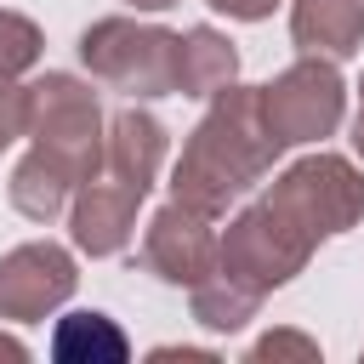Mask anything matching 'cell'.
<instances>
[{"label":"cell","mask_w":364,"mask_h":364,"mask_svg":"<svg viewBox=\"0 0 364 364\" xmlns=\"http://www.w3.org/2000/svg\"><path fill=\"white\" fill-rule=\"evenodd\" d=\"M159 159H165V131H159V119H148V114H119L114 125H108V142H102V171H114L119 182H136V188H148L154 182V171H159Z\"/></svg>","instance_id":"30bf717a"},{"label":"cell","mask_w":364,"mask_h":364,"mask_svg":"<svg viewBox=\"0 0 364 364\" xmlns=\"http://www.w3.org/2000/svg\"><path fill=\"white\" fill-rule=\"evenodd\" d=\"M102 114L97 97L68 80V74H46L40 85H28V136L34 154L23 159V171L11 176V205L23 216H57L68 188L80 176H91L102 165Z\"/></svg>","instance_id":"7a4b0ae2"},{"label":"cell","mask_w":364,"mask_h":364,"mask_svg":"<svg viewBox=\"0 0 364 364\" xmlns=\"http://www.w3.org/2000/svg\"><path fill=\"white\" fill-rule=\"evenodd\" d=\"M23 131H28V91H17L11 80H0V148L11 136H23Z\"/></svg>","instance_id":"5bb4252c"},{"label":"cell","mask_w":364,"mask_h":364,"mask_svg":"<svg viewBox=\"0 0 364 364\" xmlns=\"http://www.w3.org/2000/svg\"><path fill=\"white\" fill-rule=\"evenodd\" d=\"M142 193H148V188L119 182L114 171L85 176V193H80V205H74V239H80L85 250H97V256H102V250H119L125 233H131V216H136Z\"/></svg>","instance_id":"ba28073f"},{"label":"cell","mask_w":364,"mask_h":364,"mask_svg":"<svg viewBox=\"0 0 364 364\" xmlns=\"http://www.w3.org/2000/svg\"><path fill=\"white\" fill-rule=\"evenodd\" d=\"M290 28H296V46L307 57H318V51L347 57L364 40V0H296Z\"/></svg>","instance_id":"9c48e42d"},{"label":"cell","mask_w":364,"mask_h":364,"mask_svg":"<svg viewBox=\"0 0 364 364\" xmlns=\"http://www.w3.org/2000/svg\"><path fill=\"white\" fill-rule=\"evenodd\" d=\"M125 6H136V11H159V6H176V0H125Z\"/></svg>","instance_id":"2e32d148"},{"label":"cell","mask_w":364,"mask_h":364,"mask_svg":"<svg viewBox=\"0 0 364 364\" xmlns=\"http://www.w3.org/2000/svg\"><path fill=\"white\" fill-rule=\"evenodd\" d=\"M210 256H216V245H210L199 210L171 205V210L154 216L148 245H142V262H148L159 279H171V284H199V279L210 273Z\"/></svg>","instance_id":"52a82bcc"},{"label":"cell","mask_w":364,"mask_h":364,"mask_svg":"<svg viewBox=\"0 0 364 364\" xmlns=\"http://www.w3.org/2000/svg\"><path fill=\"white\" fill-rule=\"evenodd\" d=\"M80 57L97 80H108L131 97L176 91V34H165V28H136L125 17H108V23L85 28Z\"/></svg>","instance_id":"277c9868"},{"label":"cell","mask_w":364,"mask_h":364,"mask_svg":"<svg viewBox=\"0 0 364 364\" xmlns=\"http://www.w3.org/2000/svg\"><path fill=\"white\" fill-rule=\"evenodd\" d=\"M216 11H228V17H245V23H256V17H267L279 0H210Z\"/></svg>","instance_id":"9a60e30c"},{"label":"cell","mask_w":364,"mask_h":364,"mask_svg":"<svg viewBox=\"0 0 364 364\" xmlns=\"http://www.w3.org/2000/svg\"><path fill=\"white\" fill-rule=\"evenodd\" d=\"M74 290V262L57 245H23L0 262V313L6 318H40Z\"/></svg>","instance_id":"8992f818"},{"label":"cell","mask_w":364,"mask_h":364,"mask_svg":"<svg viewBox=\"0 0 364 364\" xmlns=\"http://www.w3.org/2000/svg\"><path fill=\"white\" fill-rule=\"evenodd\" d=\"M279 142L267 136L262 125V108H256V91H228L216 97V108L199 119L193 142L182 148L176 159V205L199 210V216H216L233 193H245L267 165H273Z\"/></svg>","instance_id":"3957f363"},{"label":"cell","mask_w":364,"mask_h":364,"mask_svg":"<svg viewBox=\"0 0 364 364\" xmlns=\"http://www.w3.org/2000/svg\"><path fill=\"white\" fill-rule=\"evenodd\" d=\"M256 108H262V125L279 148L290 142H307V136H324L336 131L341 119V74L318 57L284 68L267 91H256Z\"/></svg>","instance_id":"5b68a950"},{"label":"cell","mask_w":364,"mask_h":364,"mask_svg":"<svg viewBox=\"0 0 364 364\" xmlns=\"http://www.w3.org/2000/svg\"><path fill=\"white\" fill-rule=\"evenodd\" d=\"M358 210H364V176L347 159H330V154L301 159L296 171L279 176V188L256 210H245L228 228L216 279H228L256 301L262 290L284 284L307 262V250L324 233H341Z\"/></svg>","instance_id":"6da1fadb"},{"label":"cell","mask_w":364,"mask_h":364,"mask_svg":"<svg viewBox=\"0 0 364 364\" xmlns=\"http://www.w3.org/2000/svg\"><path fill=\"white\" fill-rule=\"evenodd\" d=\"M57 358H80V353H102V358H125V336L102 318V313H68L57 324Z\"/></svg>","instance_id":"7c38bea8"},{"label":"cell","mask_w":364,"mask_h":364,"mask_svg":"<svg viewBox=\"0 0 364 364\" xmlns=\"http://www.w3.org/2000/svg\"><path fill=\"white\" fill-rule=\"evenodd\" d=\"M233 68H239V57L216 28H188L176 40V91L210 97V91H222L233 80Z\"/></svg>","instance_id":"8fae6325"},{"label":"cell","mask_w":364,"mask_h":364,"mask_svg":"<svg viewBox=\"0 0 364 364\" xmlns=\"http://www.w3.org/2000/svg\"><path fill=\"white\" fill-rule=\"evenodd\" d=\"M353 142H358V154H364V108H358V136H353Z\"/></svg>","instance_id":"e0dca14e"},{"label":"cell","mask_w":364,"mask_h":364,"mask_svg":"<svg viewBox=\"0 0 364 364\" xmlns=\"http://www.w3.org/2000/svg\"><path fill=\"white\" fill-rule=\"evenodd\" d=\"M34 57H40V28L17 11H0V80L23 74Z\"/></svg>","instance_id":"4fadbf2b"}]
</instances>
